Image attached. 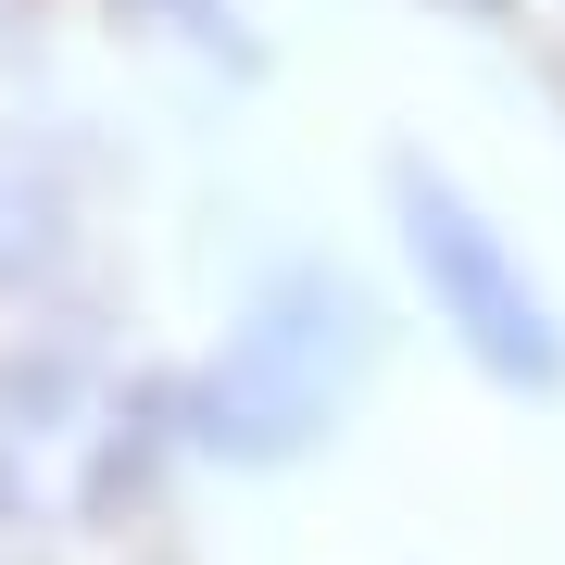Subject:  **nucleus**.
I'll list each match as a JSON object with an SVG mask.
<instances>
[{
    "label": "nucleus",
    "instance_id": "nucleus-1",
    "mask_svg": "<svg viewBox=\"0 0 565 565\" xmlns=\"http://www.w3.org/2000/svg\"><path fill=\"white\" fill-rule=\"evenodd\" d=\"M364 377H377V302L352 277H327V264H289L226 327V352L202 377V440L239 465H289L364 403Z\"/></svg>",
    "mask_w": 565,
    "mask_h": 565
},
{
    "label": "nucleus",
    "instance_id": "nucleus-2",
    "mask_svg": "<svg viewBox=\"0 0 565 565\" xmlns=\"http://www.w3.org/2000/svg\"><path fill=\"white\" fill-rule=\"evenodd\" d=\"M390 214H403V264L427 289V327H440L490 390L553 403L565 390V302L541 289V264L465 202L440 163H390Z\"/></svg>",
    "mask_w": 565,
    "mask_h": 565
},
{
    "label": "nucleus",
    "instance_id": "nucleus-3",
    "mask_svg": "<svg viewBox=\"0 0 565 565\" xmlns=\"http://www.w3.org/2000/svg\"><path fill=\"white\" fill-rule=\"evenodd\" d=\"M163 13H177V25H189V39H214V51H226V39H239V0H163Z\"/></svg>",
    "mask_w": 565,
    "mask_h": 565
}]
</instances>
